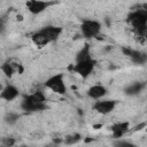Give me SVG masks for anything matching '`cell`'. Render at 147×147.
Returning a JSON list of instances; mask_svg holds the SVG:
<instances>
[{"instance_id": "1", "label": "cell", "mask_w": 147, "mask_h": 147, "mask_svg": "<svg viewBox=\"0 0 147 147\" xmlns=\"http://www.w3.org/2000/svg\"><path fill=\"white\" fill-rule=\"evenodd\" d=\"M21 108L25 111H40L46 109V96L41 91H36L23 96Z\"/></svg>"}, {"instance_id": "2", "label": "cell", "mask_w": 147, "mask_h": 147, "mask_svg": "<svg viewBox=\"0 0 147 147\" xmlns=\"http://www.w3.org/2000/svg\"><path fill=\"white\" fill-rule=\"evenodd\" d=\"M44 86L46 88L51 90L52 92H54L55 94L64 95L67 93V85L64 83V75L61 72L55 74V75L51 76L49 78H47L44 83Z\"/></svg>"}, {"instance_id": "3", "label": "cell", "mask_w": 147, "mask_h": 147, "mask_svg": "<svg viewBox=\"0 0 147 147\" xmlns=\"http://www.w3.org/2000/svg\"><path fill=\"white\" fill-rule=\"evenodd\" d=\"M96 65V60H94L93 57L87 59V60H83V61H77L75 62V64L72 65V70L78 74L82 78H87L94 70Z\"/></svg>"}, {"instance_id": "4", "label": "cell", "mask_w": 147, "mask_h": 147, "mask_svg": "<svg viewBox=\"0 0 147 147\" xmlns=\"http://www.w3.org/2000/svg\"><path fill=\"white\" fill-rule=\"evenodd\" d=\"M126 22L132 26L133 30L146 25L147 24V9L140 8V9L132 10L131 13H129L126 17Z\"/></svg>"}, {"instance_id": "5", "label": "cell", "mask_w": 147, "mask_h": 147, "mask_svg": "<svg viewBox=\"0 0 147 147\" xmlns=\"http://www.w3.org/2000/svg\"><path fill=\"white\" fill-rule=\"evenodd\" d=\"M80 31L83 37L87 39L95 38L101 32V23L96 20H84L80 24Z\"/></svg>"}, {"instance_id": "6", "label": "cell", "mask_w": 147, "mask_h": 147, "mask_svg": "<svg viewBox=\"0 0 147 147\" xmlns=\"http://www.w3.org/2000/svg\"><path fill=\"white\" fill-rule=\"evenodd\" d=\"M117 106V101L116 100H95V102L93 103V110H95L96 113L101 114V115H107L110 114L115 107Z\"/></svg>"}, {"instance_id": "7", "label": "cell", "mask_w": 147, "mask_h": 147, "mask_svg": "<svg viewBox=\"0 0 147 147\" xmlns=\"http://www.w3.org/2000/svg\"><path fill=\"white\" fill-rule=\"evenodd\" d=\"M122 52L124 53V55L129 56L130 60L134 63V64H144L147 62V54L137 49H132V48H127V47H123Z\"/></svg>"}, {"instance_id": "8", "label": "cell", "mask_w": 147, "mask_h": 147, "mask_svg": "<svg viewBox=\"0 0 147 147\" xmlns=\"http://www.w3.org/2000/svg\"><path fill=\"white\" fill-rule=\"evenodd\" d=\"M51 5L52 2L45 1V0H28L26 1V8L33 15H38L45 11Z\"/></svg>"}, {"instance_id": "9", "label": "cell", "mask_w": 147, "mask_h": 147, "mask_svg": "<svg viewBox=\"0 0 147 147\" xmlns=\"http://www.w3.org/2000/svg\"><path fill=\"white\" fill-rule=\"evenodd\" d=\"M40 31L46 36V38H47L51 42H53V41H55V40H57V39L60 38V36L62 34V31H63V30H62V28H60V26L46 25V26L41 28Z\"/></svg>"}, {"instance_id": "10", "label": "cell", "mask_w": 147, "mask_h": 147, "mask_svg": "<svg viewBox=\"0 0 147 147\" xmlns=\"http://www.w3.org/2000/svg\"><path fill=\"white\" fill-rule=\"evenodd\" d=\"M129 127H130V123L126 121L125 122H116L110 126V131L115 139H119L129 131Z\"/></svg>"}, {"instance_id": "11", "label": "cell", "mask_w": 147, "mask_h": 147, "mask_svg": "<svg viewBox=\"0 0 147 147\" xmlns=\"http://www.w3.org/2000/svg\"><path fill=\"white\" fill-rule=\"evenodd\" d=\"M18 95H20L18 88H17L15 85H11V84H7V85L1 90V93H0V98H1L2 100H6V101H13V100H15Z\"/></svg>"}, {"instance_id": "12", "label": "cell", "mask_w": 147, "mask_h": 147, "mask_svg": "<svg viewBox=\"0 0 147 147\" xmlns=\"http://www.w3.org/2000/svg\"><path fill=\"white\" fill-rule=\"evenodd\" d=\"M86 93H87V96L90 99L99 100V99H102L107 94V88L101 84H95V85H92L87 90Z\"/></svg>"}, {"instance_id": "13", "label": "cell", "mask_w": 147, "mask_h": 147, "mask_svg": "<svg viewBox=\"0 0 147 147\" xmlns=\"http://www.w3.org/2000/svg\"><path fill=\"white\" fill-rule=\"evenodd\" d=\"M31 40H32V42L36 45V46H38V47H45L46 45H48L51 41L46 38V36L39 30V31H37V32H34V33H32V36H31Z\"/></svg>"}, {"instance_id": "14", "label": "cell", "mask_w": 147, "mask_h": 147, "mask_svg": "<svg viewBox=\"0 0 147 147\" xmlns=\"http://www.w3.org/2000/svg\"><path fill=\"white\" fill-rule=\"evenodd\" d=\"M146 84L145 83H141V82H136V83H132L130 84L126 88H125V93L127 95H137L139 94L144 88H145Z\"/></svg>"}, {"instance_id": "15", "label": "cell", "mask_w": 147, "mask_h": 147, "mask_svg": "<svg viewBox=\"0 0 147 147\" xmlns=\"http://www.w3.org/2000/svg\"><path fill=\"white\" fill-rule=\"evenodd\" d=\"M91 57H92V56H91V47H90L88 44H85V45L79 49V52L77 53L75 61H76V62H77V61H83V60H87V59H91Z\"/></svg>"}, {"instance_id": "16", "label": "cell", "mask_w": 147, "mask_h": 147, "mask_svg": "<svg viewBox=\"0 0 147 147\" xmlns=\"http://www.w3.org/2000/svg\"><path fill=\"white\" fill-rule=\"evenodd\" d=\"M134 33L137 36V38L141 41H147V24L144 26H140L138 29L134 30Z\"/></svg>"}, {"instance_id": "17", "label": "cell", "mask_w": 147, "mask_h": 147, "mask_svg": "<svg viewBox=\"0 0 147 147\" xmlns=\"http://www.w3.org/2000/svg\"><path fill=\"white\" fill-rule=\"evenodd\" d=\"M1 70H2V72L7 76V77H11L14 74H15V71H14V69H13V67L10 65V63L7 61V62H5L2 65H1Z\"/></svg>"}, {"instance_id": "18", "label": "cell", "mask_w": 147, "mask_h": 147, "mask_svg": "<svg viewBox=\"0 0 147 147\" xmlns=\"http://www.w3.org/2000/svg\"><path fill=\"white\" fill-rule=\"evenodd\" d=\"M18 115L17 114H13V113H10V114H8L7 116H6V122L7 123H9V124H13V123H15L17 119H18Z\"/></svg>"}, {"instance_id": "19", "label": "cell", "mask_w": 147, "mask_h": 147, "mask_svg": "<svg viewBox=\"0 0 147 147\" xmlns=\"http://www.w3.org/2000/svg\"><path fill=\"white\" fill-rule=\"evenodd\" d=\"M78 140H80V136L79 134H75V136H71V137L67 138L65 142L67 144H74V142H77Z\"/></svg>"}, {"instance_id": "20", "label": "cell", "mask_w": 147, "mask_h": 147, "mask_svg": "<svg viewBox=\"0 0 147 147\" xmlns=\"http://www.w3.org/2000/svg\"><path fill=\"white\" fill-rule=\"evenodd\" d=\"M115 146H131L132 144L130 141H125V140H118V141H115L114 142Z\"/></svg>"}, {"instance_id": "21", "label": "cell", "mask_w": 147, "mask_h": 147, "mask_svg": "<svg viewBox=\"0 0 147 147\" xmlns=\"http://www.w3.org/2000/svg\"><path fill=\"white\" fill-rule=\"evenodd\" d=\"M14 144H15V140H14V139H9V140L3 141V145H5V146H13Z\"/></svg>"}]
</instances>
